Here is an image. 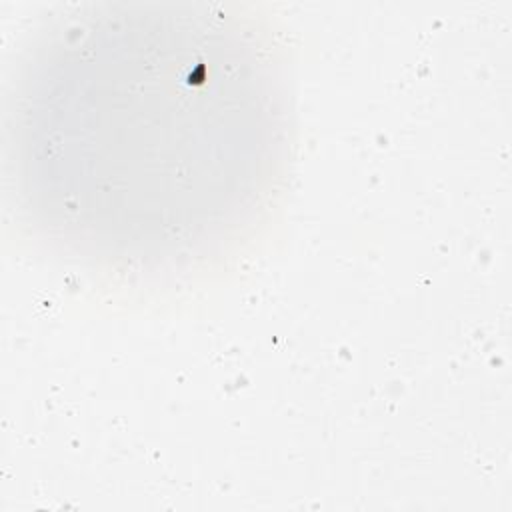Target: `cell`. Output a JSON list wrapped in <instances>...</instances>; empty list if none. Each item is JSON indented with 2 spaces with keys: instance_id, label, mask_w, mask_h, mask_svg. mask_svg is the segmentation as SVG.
Segmentation results:
<instances>
[{
  "instance_id": "cell-1",
  "label": "cell",
  "mask_w": 512,
  "mask_h": 512,
  "mask_svg": "<svg viewBox=\"0 0 512 512\" xmlns=\"http://www.w3.org/2000/svg\"><path fill=\"white\" fill-rule=\"evenodd\" d=\"M228 16L60 18L22 76V206L76 246L176 264L252 214L274 176L280 90Z\"/></svg>"
}]
</instances>
